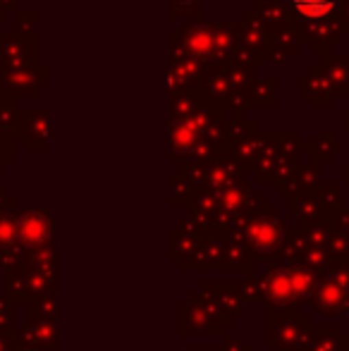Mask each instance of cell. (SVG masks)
<instances>
[{
	"label": "cell",
	"instance_id": "1",
	"mask_svg": "<svg viewBox=\"0 0 349 351\" xmlns=\"http://www.w3.org/2000/svg\"><path fill=\"white\" fill-rule=\"evenodd\" d=\"M292 5L304 17H323L335 8L337 0H292Z\"/></svg>",
	"mask_w": 349,
	"mask_h": 351
}]
</instances>
